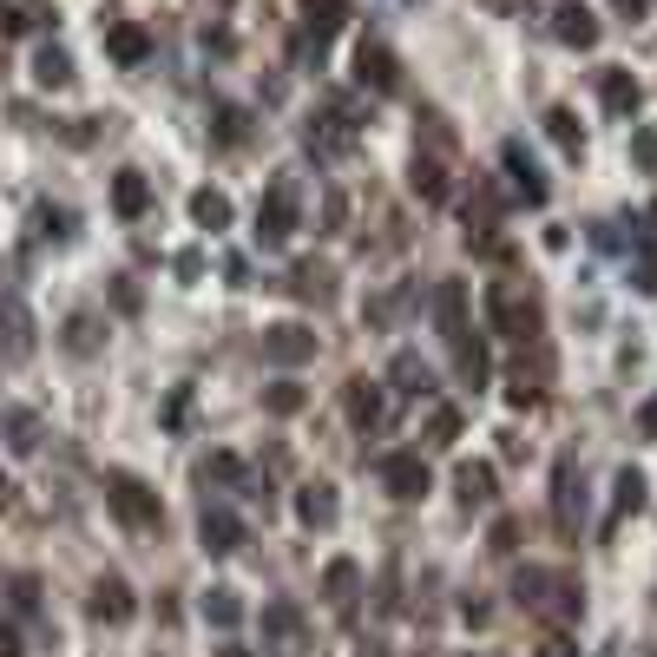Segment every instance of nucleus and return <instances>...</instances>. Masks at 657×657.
<instances>
[{
    "instance_id": "nucleus-32",
    "label": "nucleus",
    "mask_w": 657,
    "mask_h": 657,
    "mask_svg": "<svg viewBox=\"0 0 657 657\" xmlns=\"http://www.w3.org/2000/svg\"><path fill=\"white\" fill-rule=\"evenodd\" d=\"M211 139H218V146H243V139H250V112H243V106H218V112H211Z\"/></svg>"
},
{
    "instance_id": "nucleus-38",
    "label": "nucleus",
    "mask_w": 657,
    "mask_h": 657,
    "mask_svg": "<svg viewBox=\"0 0 657 657\" xmlns=\"http://www.w3.org/2000/svg\"><path fill=\"white\" fill-rule=\"evenodd\" d=\"M60 342H67L73 356H99V342H106V336H99V322H92V316H67V336H60Z\"/></svg>"
},
{
    "instance_id": "nucleus-33",
    "label": "nucleus",
    "mask_w": 657,
    "mask_h": 657,
    "mask_svg": "<svg viewBox=\"0 0 657 657\" xmlns=\"http://www.w3.org/2000/svg\"><path fill=\"white\" fill-rule=\"evenodd\" d=\"M638 507H645V474L625 467V474H618V494H611V526H618L625 512H638Z\"/></svg>"
},
{
    "instance_id": "nucleus-1",
    "label": "nucleus",
    "mask_w": 657,
    "mask_h": 657,
    "mask_svg": "<svg viewBox=\"0 0 657 657\" xmlns=\"http://www.w3.org/2000/svg\"><path fill=\"white\" fill-rule=\"evenodd\" d=\"M512 605L532 611V618H546V625H573L585 598H579V585L566 579V573H553V566H526V573L512 579Z\"/></svg>"
},
{
    "instance_id": "nucleus-16",
    "label": "nucleus",
    "mask_w": 657,
    "mask_h": 657,
    "mask_svg": "<svg viewBox=\"0 0 657 657\" xmlns=\"http://www.w3.org/2000/svg\"><path fill=\"white\" fill-rule=\"evenodd\" d=\"M435 322H440V336H447V342H460V336H467V283H454V277H447V283L435 290Z\"/></svg>"
},
{
    "instance_id": "nucleus-13",
    "label": "nucleus",
    "mask_w": 657,
    "mask_h": 657,
    "mask_svg": "<svg viewBox=\"0 0 657 657\" xmlns=\"http://www.w3.org/2000/svg\"><path fill=\"white\" fill-rule=\"evenodd\" d=\"M106 53H112L119 67H146L151 60V33L139 27V20H112V27H106Z\"/></svg>"
},
{
    "instance_id": "nucleus-8",
    "label": "nucleus",
    "mask_w": 657,
    "mask_h": 657,
    "mask_svg": "<svg viewBox=\"0 0 657 657\" xmlns=\"http://www.w3.org/2000/svg\"><path fill=\"white\" fill-rule=\"evenodd\" d=\"M0 356L7 362H27L33 356V316H27V302L13 290L0 296Z\"/></svg>"
},
{
    "instance_id": "nucleus-10",
    "label": "nucleus",
    "mask_w": 657,
    "mask_h": 657,
    "mask_svg": "<svg viewBox=\"0 0 657 657\" xmlns=\"http://www.w3.org/2000/svg\"><path fill=\"white\" fill-rule=\"evenodd\" d=\"M356 79H362L368 92H401V60L381 40H362L356 47Z\"/></svg>"
},
{
    "instance_id": "nucleus-45",
    "label": "nucleus",
    "mask_w": 657,
    "mask_h": 657,
    "mask_svg": "<svg viewBox=\"0 0 657 657\" xmlns=\"http://www.w3.org/2000/svg\"><path fill=\"white\" fill-rule=\"evenodd\" d=\"M539 657H579V645H573V638H546V645H539Z\"/></svg>"
},
{
    "instance_id": "nucleus-40",
    "label": "nucleus",
    "mask_w": 657,
    "mask_h": 657,
    "mask_svg": "<svg viewBox=\"0 0 657 657\" xmlns=\"http://www.w3.org/2000/svg\"><path fill=\"white\" fill-rule=\"evenodd\" d=\"M428 440H435V447H454V440H460V408H435V421H428Z\"/></svg>"
},
{
    "instance_id": "nucleus-15",
    "label": "nucleus",
    "mask_w": 657,
    "mask_h": 657,
    "mask_svg": "<svg viewBox=\"0 0 657 657\" xmlns=\"http://www.w3.org/2000/svg\"><path fill=\"white\" fill-rule=\"evenodd\" d=\"M454 494H460V507H487L500 487H494V460H460L454 467Z\"/></svg>"
},
{
    "instance_id": "nucleus-37",
    "label": "nucleus",
    "mask_w": 657,
    "mask_h": 657,
    "mask_svg": "<svg viewBox=\"0 0 657 657\" xmlns=\"http://www.w3.org/2000/svg\"><path fill=\"white\" fill-rule=\"evenodd\" d=\"M302 401H309L302 381H270V388H263V408H270V415H302Z\"/></svg>"
},
{
    "instance_id": "nucleus-26",
    "label": "nucleus",
    "mask_w": 657,
    "mask_h": 657,
    "mask_svg": "<svg viewBox=\"0 0 657 657\" xmlns=\"http://www.w3.org/2000/svg\"><path fill=\"white\" fill-rule=\"evenodd\" d=\"M408 185H415L428 205H440V198H447V171H440L435 151H415V165H408Z\"/></svg>"
},
{
    "instance_id": "nucleus-19",
    "label": "nucleus",
    "mask_w": 657,
    "mask_h": 657,
    "mask_svg": "<svg viewBox=\"0 0 657 657\" xmlns=\"http://www.w3.org/2000/svg\"><path fill=\"white\" fill-rule=\"evenodd\" d=\"M296 512H302V526H336L342 500H336V487H329V480H302V494H296Z\"/></svg>"
},
{
    "instance_id": "nucleus-48",
    "label": "nucleus",
    "mask_w": 657,
    "mask_h": 657,
    "mask_svg": "<svg viewBox=\"0 0 657 657\" xmlns=\"http://www.w3.org/2000/svg\"><path fill=\"white\" fill-rule=\"evenodd\" d=\"M618 7H625V20H638V13H645L651 0H618Z\"/></svg>"
},
{
    "instance_id": "nucleus-30",
    "label": "nucleus",
    "mask_w": 657,
    "mask_h": 657,
    "mask_svg": "<svg viewBox=\"0 0 657 657\" xmlns=\"http://www.w3.org/2000/svg\"><path fill=\"white\" fill-rule=\"evenodd\" d=\"M0 435H7L13 454H33V447H40V421H33L27 408H7V415H0Z\"/></svg>"
},
{
    "instance_id": "nucleus-9",
    "label": "nucleus",
    "mask_w": 657,
    "mask_h": 657,
    "mask_svg": "<svg viewBox=\"0 0 657 657\" xmlns=\"http://www.w3.org/2000/svg\"><path fill=\"white\" fill-rule=\"evenodd\" d=\"M263 645L277 657L302 651V611H296L290 598H270V605H263Z\"/></svg>"
},
{
    "instance_id": "nucleus-21",
    "label": "nucleus",
    "mask_w": 657,
    "mask_h": 657,
    "mask_svg": "<svg viewBox=\"0 0 657 657\" xmlns=\"http://www.w3.org/2000/svg\"><path fill=\"white\" fill-rule=\"evenodd\" d=\"M290 296H309V302H336V270L329 263H296L290 270Z\"/></svg>"
},
{
    "instance_id": "nucleus-18",
    "label": "nucleus",
    "mask_w": 657,
    "mask_h": 657,
    "mask_svg": "<svg viewBox=\"0 0 657 657\" xmlns=\"http://www.w3.org/2000/svg\"><path fill=\"white\" fill-rule=\"evenodd\" d=\"M112 211H119L126 223L146 218L151 211V178L146 171H119V178H112Z\"/></svg>"
},
{
    "instance_id": "nucleus-6",
    "label": "nucleus",
    "mask_w": 657,
    "mask_h": 657,
    "mask_svg": "<svg viewBox=\"0 0 657 657\" xmlns=\"http://www.w3.org/2000/svg\"><path fill=\"white\" fill-rule=\"evenodd\" d=\"M356 139H362V119H356V106H349V99H329V106L309 119V146L342 151V146H356Z\"/></svg>"
},
{
    "instance_id": "nucleus-34",
    "label": "nucleus",
    "mask_w": 657,
    "mask_h": 657,
    "mask_svg": "<svg viewBox=\"0 0 657 657\" xmlns=\"http://www.w3.org/2000/svg\"><path fill=\"white\" fill-rule=\"evenodd\" d=\"M546 132H553V146L566 151V158H579V151H585V139H579V119H573L566 106H553V112H546Z\"/></svg>"
},
{
    "instance_id": "nucleus-25",
    "label": "nucleus",
    "mask_w": 657,
    "mask_h": 657,
    "mask_svg": "<svg viewBox=\"0 0 657 657\" xmlns=\"http://www.w3.org/2000/svg\"><path fill=\"white\" fill-rule=\"evenodd\" d=\"M388 375H395V388H401V395H428V388H435V368L421 362L415 349H401V356L388 362Z\"/></svg>"
},
{
    "instance_id": "nucleus-43",
    "label": "nucleus",
    "mask_w": 657,
    "mask_h": 657,
    "mask_svg": "<svg viewBox=\"0 0 657 657\" xmlns=\"http://www.w3.org/2000/svg\"><path fill=\"white\" fill-rule=\"evenodd\" d=\"M494 553H512L519 546V519H494V539H487Z\"/></svg>"
},
{
    "instance_id": "nucleus-46",
    "label": "nucleus",
    "mask_w": 657,
    "mask_h": 657,
    "mask_svg": "<svg viewBox=\"0 0 657 657\" xmlns=\"http://www.w3.org/2000/svg\"><path fill=\"white\" fill-rule=\"evenodd\" d=\"M638 435H657V395L645 401V415H638Z\"/></svg>"
},
{
    "instance_id": "nucleus-41",
    "label": "nucleus",
    "mask_w": 657,
    "mask_h": 657,
    "mask_svg": "<svg viewBox=\"0 0 657 657\" xmlns=\"http://www.w3.org/2000/svg\"><path fill=\"white\" fill-rule=\"evenodd\" d=\"M631 283H638L645 296H657V243H645V250H638V270H631Z\"/></svg>"
},
{
    "instance_id": "nucleus-20",
    "label": "nucleus",
    "mask_w": 657,
    "mask_h": 657,
    "mask_svg": "<svg viewBox=\"0 0 657 657\" xmlns=\"http://www.w3.org/2000/svg\"><path fill=\"white\" fill-rule=\"evenodd\" d=\"M342 20H349V0H302V40H316V47H322Z\"/></svg>"
},
{
    "instance_id": "nucleus-31",
    "label": "nucleus",
    "mask_w": 657,
    "mask_h": 657,
    "mask_svg": "<svg viewBox=\"0 0 657 657\" xmlns=\"http://www.w3.org/2000/svg\"><path fill=\"white\" fill-rule=\"evenodd\" d=\"M237 618H243V598H237L230 585H211V591H205V625H218V631H230Z\"/></svg>"
},
{
    "instance_id": "nucleus-24",
    "label": "nucleus",
    "mask_w": 657,
    "mask_h": 657,
    "mask_svg": "<svg viewBox=\"0 0 657 657\" xmlns=\"http://www.w3.org/2000/svg\"><path fill=\"white\" fill-rule=\"evenodd\" d=\"M487 349H480V342H474V336H460V342H454V375H460V381H467V388H474V395H480V388H487Z\"/></svg>"
},
{
    "instance_id": "nucleus-39",
    "label": "nucleus",
    "mask_w": 657,
    "mask_h": 657,
    "mask_svg": "<svg viewBox=\"0 0 657 657\" xmlns=\"http://www.w3.org/2000/svg\"><path fill=\"white\" fill-rule=\"evenodd\" d=\"M33 27H53L47 7H0V33H33Z\"/></svg>"
},
{
    "instance_id": "nucleus-28",
    "label": "nucleus",
    "mask_w": 657,
    "mask_h": 657,
    "mask_svg": "<svg viewBox=\"0 0 657 657\" xmlns=\"http://www.w3.org/2000/svg\"><path fill=\"white\" fill-rule=\"evenodd\" d=\"M191 218H198V230H211V237H218V230H230V198L211 191V185H205V191H191Z\"/></svg>"
},
{
    "instance_id": "nucleus-3",
    "label": "nucleus",
    "mask_w": 657,
    "mask_h": 657,
    "mask_svg": "<svg viewBox=\"0 0 657 657\" xmlns=\"http://www.w3.org/2000/svg\"><path fill=\"white\" fill-rule=\"evenodd\" d=\"M106 507H112L119 526H132V532H158V526H165L158 494H151L146 480H132V474H112V480H106Z\"/></svg>"
},
{
    "instance_id": "nucleus-7",
    "label": "nucleus",
    "mask_w": 657,
    "mask_h": 657,
    "mask_svg": "<svg viewBox=\"0 0 657 657\" xmlns=\"http://www.w3.org/2000/svg\"><path fill=\"white\" fill-rule=\"evenodd\" d=\"M263 362H270V368L316 362V329H302V322H277V329H263Z\"/></svg>"
},
{
    "instance_id": "nucleus-11",
    "label": "nucleus",
    "mask_w": 657,
    "mask_h": 657,
    "mask_svg": "<svg viewBox=\"0 0 657 657\" xmlns=\"http://www.w3.org/2000/svg\"><path fill=\"white\" fill-rule=\"evenodd\" d=\"M198 546H205V553H237V546H243V519H237V512L230 507H205V519H198Z\"/></svg>"
},
{
    "instance_id": "nucleus-2",
    "label": "nucleus",
    "mask_w": 657,
    "mask_h": 657,
    "mask_svg": "<svg viewBox=\"0 0 657 657\" xmlns=\"http://www.w3.org/2000/svg\"><path fill=\"white\" fill-rule=\"evenodd\" d=\"M487 322L512 336V342H539V329H546V309H539V296L526 290L519 277H500L494 290H487Z\"/></svg>"
},
{
    "instance_id": "nucleus-44",
    "label": "nucleus",
    "mask_w": 657,
    "mask_h": 657,
    "mask_svg": "<svg viewBox=\"0 0 657 657\" xmlns=\"http://www.w3.org/2000/svg\"><path fill=\"white\" fill-rule=\"evenodd\" d=\"M13 605H20V611H33V605H40V585L27 579V573L13 579Z\"/></svg>"
},
{
    "instance_id": "nucleus-23",
    "label": "nucleus",
    "mask_w": 657,
    "mask_h": 657,
    "mask_svg": "<svg viewBox=\"0 0 657 657\" xmlns=\"http://www.w3.org/2000/svg\"><path fill=\"white\" fill-rule=\"evenodd\" d=\"M356 585H362V566H356V559H336V566L322 573V598H329L336 611H349V605H356Z\"/></svg>"
},
{
    "instance_id": "nucleus-35",
    "label": "nucleus",
    "mask_w": 657,
    "mask_h": 657,
    "mask_svg": "<svg viewBox=\"0 0 657 657\" xmlns=\"http://www.w3.org/2000/svg\"><path fill=\"white\" fill-rule=\"evenodd\" d=\"M33 79L60 92V86H73V60H67L60 47H40V60H33Z\"/></svg>"
},
{
    "instance_id": "nucleus-12",
    "label": "nucleus",
    "mask_w": 657,
    "mask_h": 657,
    "mask_svg": "<svg viewBox=\"0 0 657 657\" xmlns=\"http://www.w3.org/2000/svg\"><path fill=\"white\" fill-rule=\"evenodd\" d=\"M553 519L566 539H579V519H585V494H579V467L559 460V494H553Z\"/></svg>"
},
{
    "instance_id": "nucleus-14",
    "label": "nucleus",
    "mask_w": 657,
    "mask_h": 657,
    "mask_svg": "<svg viewBox=\"0 0 657 657\" xmlns=\"http://www.w3.org/2000/svg\"><path fill=\"white\" fill-rule=\"evenodd\" d=\"M553 33L566 40V47H598V20H591V7H579V0H559L553 7Z\"/></svg>"
},
{
    "instance_id": "nucleus-5",
    "label": "nucleus",
    "mask_w": 657,
    "mask_h": 657,
    "mask_svg": "<svg viewBox=\"0 0 657 657\" xmlns=\"http://www.w3.org/2000/svg\"><path fill=\"white\" fill-rule=\"evenodd\" d=\"M290 237H296V185L277 178V185L263 191V205H257V243L277 250V243H290Z\"/></svg>"
},
{
    "instance_id": "nucleus-29",
    "label": "nucleus",
    "mask_w": 657,
    "mask_h": 657,
    "mask_svg": "<svg viewBox=\"0 0 657 657\" xmlns=\"http://www.w3.org/2000/svg\"><path fill=\"white\" fill-rule=\"evenodd\" d=\"M638 99H645V92H638V79L631 73H605V112H611V119H631Z\"/></svg>"
},
{
    "instance_id": "nucleus-36",
    "label": "nucleus",
    "mask_w": 657,
    "mask_h": 657,
    "mask_svg": "<svg viewBox=\"0 0 657 657\" xmlns=\"http://www.w3.org/2000/svg\"><path fill=\"white\" fill-rule=\"evenodd\" d=\"M198 480H205V487H211V480L243 487V460H237V454H205V460H198Z\"/></svg>"
},
{
    "instance_id": "nucleus-47",
    "label": "nucleus",
    "mask_w": 657,
    "mask_h": 657,
    "mask_svg": "<svg viewBox=\"0 0 657 657\" xmlns=\"http://www.w3.org/2000/svg\"><path fill=\"white\" fill-rule=\"evenodd\" d=\"M0 657H20V631H7V625H0Z\"/></svg>"
},
{
    "instance_id": "nucleus-4",
    "label": "nucleus",
    "mask_w": 657,
    "mask_h": 657,
    "mask_svg": "<svg viewBox=\"0 0 657 657\" xmlns=\"http://www.w3.org/2000/svg\"><path fill=\"white\" fill-rule=\"evenodd\" d=\"M375 474H381V487L395 494V500H421L435 480H428V460L415 454V447H395V454H381L375 460Z\"/></svg>"
},
{
    "instance_id": "nucleus-17",
    "label": "nucleus",
    "mask_w": 657,
    "mask_h": 657,
    "mask_svg": "<svg viewBox=\"0 0 657 657\" xmlns=\"http://www.w3.org/2000/svg\"><path fill=\"white\" fill-rule=\"evenodd\" d=\"M132 611H139V605H132V585L126 579H99L92 585V618H99V625H126Z\"/></svg>"
},
{
    "instance_id": "nucleus-22",
    "label": "nucleus",
    "mask_w": 657,
    "mask_h": 657,
    "mask_svg": "<svg viewBox=\"0 0 657 657\" xmlns=\"http://www.w3.org/2000/svg\"><path fill=\"white\" fill-rule=\"evenodd\" d=\"M507 171H512V191H519L526 205H546V178H539V165L526 158V146H519V139L507 146Z\"/></svg>"
},
{
    "instance_id": "nucleus-42",
    "label": "nucleus",
    "mask_w": 657,
    "mask_h": 657,
    "mask_svg": "<svg viewBox=\"0 0 657 657\" xmlns=\"http://www.w3.org/2000/svg\"><path fill=\"white\" fill-rule=\"evenodd\" d=\"M631 165H645V171H657V126H645V132H631Z\"/></svg>"
},
{
    "instance_id": "nucleus-27",
    "label": "nucleus",
    "mask_w": 657,
    "mask_h": 657,
    "mask_svg": "<svg viewBox=\"0 0 657 657\" xmlns=\"http://www.w3.org/2000/svg\"><path fill=\"white\" fill-rule=\"evenodd\" d=\"M349 421H356L362 435L381 421V388H375L368 375H356V381H349Z\"/></svg>"
}]
</instances>
